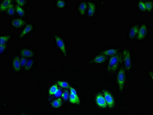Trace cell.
I'll use <instances>...</instances> for the list:
<instances>
[{
    "label": "cell",
    "instance_id": "6da1fadb",
    "mask_svg": "<svg viewBox=\"0 0 153 115\" xmlns=\"http://www.w3.org/2000/svg\"><path fill=\"white\" fill-rule=\"evenodd\" d=\"M120 57L118 55H115L110 58L108 65V70L109 71H114L118 68L120 62Z\"/></svg>",
    "mask_w": 153,
    "mask_h": 115
},
{
    "label": "cell",
    "instance_id": "7a4b0ae2",
    "mask_svg": "<svg viewBox=\"0 0 153 115\" xmlns=\"http://www.w3.org/2000/svg\"><path fill=\"white\" fill-rule=\"evenodd\" d=\"M118 82L120 90L123 91L125 82V70L123 68L120 69L119 71L118 76Z\"/></svg>",
    "mask_w": 153,
    "mask_h": 115
},
{
    "label": "cell",
    "instance_id": "3957f363",
    "mask_svg": "<svg viewBox=\"0 0 153 115\" xmlns=\"http://www.w3.org/2000/svg\"><path fill=\"white\" fill-rule=\"evenodd\" d=\"M70 91L69 97L70 102L73 104H79L80 103V101L76 90L71 87L70 88Z\"/></svg>",
    "mask_w": 153,
    "mask_h": 115
},
{
    "label": "cell",
    "instance_id": "277c9868",
    "mask_svg": "<svg viewBox=\"0 0 153 115\" xmlns=\"http://www.w3.org/2000/svg\"><path fill=\"white\" fill-rule=\"evenodd\" d=\"M124 58L125 67L127 70L129 71L131 68V63L129 51L127 49H125L124 51Z\"/></svg>",
    "mask_w": 153,
    "mask_h": 115
},
{
    "label": "cell",
    "instance_id": "5b68a950",
    "mask_svg": "<svg viewBox=\"0 0 153 115\" xmlns=\"http://www.w3.org/2000/svg\"><path fill=\"white\" fill-rule=\"evenodd\" d=\"M104 98L109 108H113L114 105V101L111 94L106 90L103 91Z\"/></svg>",
    "mask_w": 153,
    "mask_h": 115
},
{
    "label": "cell",
    "instance_id": "8992f818",
    "mask_svg": "<svg viewBox=\"0 0 153 115\" xmlns=\"http://www.w3.org/2000/svg\"><path fill=\"white\" fill-rule=\"evenodd\" d=\"M55 39H56V43H57L58 47L62 51L63 55L66 57L67 53H66V49L65 45L64 43V41H63L62 39H61L58 36L55 35Z\"/></svg>",
    "mask_w": 153,
    "mask_h": 115
},
{
    "label": "cell",
    "instance_id": "52a82bcc",
    "mask_svg": "<svg viewBox=\"0 0 153 115\" xmlns=\"http://www.w3.org/2000/svg\"><path fill=\"white\" fill-rule=\"evenodd\" d=\"M96 102L97 105L101 108H106L108 105L105 98L101 94H99L97 96Z\"/></svg>",
    "mask_w": 153,
    "mask_h": 115
},
{
    "label": "cell",
    "instance_id": "ba28073f",
    "mask_svg": "<svg viewBox=\"0 0 153 115\" xmlns=\"http://www.w3.org/2000/svg\"><path fill=\"white\" fill-rule=\"evenodd\" d=\"M147 35V27L145 25H143L138 32L137 39L139 40H142L146 37Z\"/></svg>",
    "mask_w": 153,
    "mask_h": 115
},
{
    "label": "cell",
    "instance_id": "9c48e42d",
    "mask_svg": "<svg viewBox=\"0 0 153 115\" xmlns=\"http://www.w3.org/2000/svg\"><path fill=\"white\" fill-rule=\"evenodd\" d=\"M13 66L14 70L16 71H19L21 68V63L20 59L18 57L14 58L13 62Z\"/></svg>",
    "mask_w": 153,
    "mask_h": 115
},
{
    "label": "cell",
    "instance_id": "30bf717a",
    "mask_svg": "<svg viewBox=\"0 0 153 115\" xmlns=\"http://www.w3.org/2000/svg\"><path fill=\"white\" fill-rule=\"evenodd\" d=\"M25 22L23 20L17 19H13L12 22V24L14 27L20 28L24 24Z\"/></svg>",
    "mask_w": 153,
    "mask_h": 115
},
{
    "label": "cell",
    "instance_id": "8fae6325",
    "mask_svg": "<svg viewBox=\"0 0 153 115\" xmlns=\"http://www.w3.org/2000/svg\"><path fill=\"white\" fill-rule=\"evenodd\" d=\"M139 28V26L137 25H135L131 28L129 33L130 39H133L135 37L136 35L138 33Z\"/></svg>",
    "mask_w": 153,
    "mask_h": 115
},
{
    "label": "cell",
    "instance_id": "7c38bea8",
    "mask_svg": "<svg viewBox=\"0 0 153 115\" xmlns=\"http://www.w3.org/2000/svg\"><path fill=\"white\" fill-rule=\"evenodd\" d=\"M20 55L24 57H32L34 55V53L32 51L28 49H23L20 51Z\"/></svg>",
    "mask_w": 153,
    "mask_h": 115
},
{
    "label": "cell",
    "instance_id": "4fadbf2b",
    "mask_svg": "<svg viewBox=\"0 0 153 115\" xmlns=\"http://www.w3.org/2000/svg\"><path fill=\"white\" fill-rule=\"evenodd\" d=\"M11 0H5L3 1L1 4L0 9L1 11H3L7 10L9 5L11 4Z\"/></svg>",
    "mask_w": 153,
    "mask_h": 115
},
{
    "label": "cell",
    "instance_id": "5bb4252c",
    "mask_svg": "<svg viewBox=\"0 0 153 115\" xmlns=\"http://www.w3.org/2000/svg\"><path fill=\"white\" fill-rule=\"evenodd\" d=\"M33 27L32 25L28 24L26 26L23 30L22 31L20 35V38H22L25 35L27 34L28 33L30 32L32 29H33Z\"/></svg>",
    "mask_w": 153,
    "mask_h": 115
},
{
    "label": "cell",
    "instance_id": "9a60e30c",
    "mask_svg": "<svg viewBox=\"0 0 153 115\" xmlns=\"http://www.w3.org/2000/svg\"><path fill=\"white\" fill-rule=\"evenodd\" d=\"M106 59H107V57L105 55H101L97 56L94 58V59H93V61L96 63H101L105 62Z\"/></svg>",
    "mask_w": 153,
    "mask_h": 115
},
{
    "label": "cell",
    "instance_id": "2e32d148",
    "mask_svg": "<svg viewBox=\"0 0 153 115\" xmlns=\"http://www.w3.org/2000/svg\"><path fill=\"white\" fill-rule=\"evenodd\" d=\"M62 105V101L61 98H58L55 100L51 104V106L54 108H58Z\"/></svg>",
    "mask_w": 153,
    "mask_h": 115
},
{
    "label": "cell",
    "instance_id": "e0dca14e",
    "mask_svg": "<svg viewBox=\"0 0 153 115\" xmlns=\"http://www.w3.org/2000/svg\"><path fill=\"white\" fill-rule=\"evenodd\" d=\"M95 5L93 3L89 2L88 3V15L90 16H93L95 11Z\"/></svg>",
    "mask_w": 153,
    "mask_h": 115
},
{
    "label": "cell",
    "instance_id": "ac0fdd59",
    "mask_svg": "<svg viewBox=\"0 0 153 115\" xmlns=\"http://www.w3.org/2000/svg\"><path fill=\"white\" fill-rule=\"evenodd\" d=\"M117 53V50L115 49H109L104 51L103 52L101 53V55H105V56H110V55H114L116 54Z\"/></svg>",
    "mask_w": 153,
    "mask_h": 115
},
{
    "label": "cell",
    "instance_id": "d6986e66",
    "mask_svg": "<svg viewBox=\"0 0 153 115\" xmlns=\"http://www.w3.org/2000/svg\"><path fill=\"white\" fill-rule=\"evenodd\" d=\"M86 8H87V4L85 2H82L80 5L78 7V10L81 14L82 15H84Z\"/></svg>",
    "mask_w": 153,
    "mask_h": 115
},
{
    "label": "cell",
    "instance_id": "ffe728a7",
    "mask_svg": "<svg viewBox=\"0 0 153 115\" xmlns=\"http://www.w3.org/2000/svg\"><path fill=\"white\" fill-rule=\"evenodd\" d=\"M58 89L57 85H54L50 88L49 91V94L50 95H55L58 91Z\"/></svg>",
    "mask_w": 153,
    "mask_h": 115
},
{
    "label": "cell",
    "instance_id": "44dd1931",
    "mask_svg": "<svg viewBox=\"0 0 153 115\" xmlns=\"http://www.w3.org/2000/svg\"><path fill=\"white\" fill-rule=\"evenodd\" d=\"M11 36L7 35L4 36H2L1 37V45H4L5 43L6 42L8 41L10 38H11Z\"/></svg>",
    "mask_w": 153,
    "mask_h": 115
},
{
    "label": "cell",
    "instance_id": "7402d4cb",
    "mask_svg": "<svg viewBox=\"0 0 153 115\" xmlns=\"http://www.w3.org/2000/svg\"><path fill=\"white\" fill-rule=\"evenodd\" d=\"M34 63V61L33 59H30L27 62V64L25 66V70H29L33 66Z\"/></svg>",
    "mask_w": 153,
    "mask_h": 115
},
{
    "label": "cell",
    "instance_id": "603a6c76",
    "mask_svg": "<svg viewBox=\"0 0 153 115\" xmlns=\"http://www.w3.org/2000/svg\"><path fill=\"white\" fill-rule=\"evenodd\" d=\"M7 12L9 15L12 16L15 13V9H14V6L12 4H11L9 5L8 9H7Z\"/></svg>",
    "mask_w": 153,
    "mask_h": 115
},
{
    "label": "cell",
    "instance_id": "cb8c5ba5",
    "mask_svg": "<svg viewBox=\"0 0 153 115\" xmlns=\"http://www.w3.org/2000/svg\"><path fill=\"white\" fill-rule=\"evenodd\" d=\"M58 84L60 86L63 88H68L69 87V85L68 83L63 81H58L57 82Z\"/></svg>",
    "mask_w": 153,
    "mask_h": 115
},
{
    "label": "cell",
    "instance_id": "d4e9b609",
    "mask_svg": "<svg viewBox=\"0 0 153 115\" xmlns=\"http://www.w3.org/2000/svg\"><path fill=\"white\" fill-rule=\"evenodd\" d=\"M16 10L17 12L20 16H24L25 12L23 9L20 7L19 5H17L16 8Z\"/></svg>",
    "mask_w": 153,
    "mask_h": 115
},
{
    "label": "cell",
    "instance_id": "484cf974",
    "mask_svg": "<svg viewBox=\"0 0 153 115\" xmlns=\"http://www.w3.org/2000/svg\"><path fill=\"white\" fill-rule=\"evenodd\" d=\"M144 5L146 7V9H147L149 12L151 11L152 8V3L151 2H145Z\"/></svg>",
    "mask_w": 153,
    "mask_h": 115
},
{
    "label": "cell",
    "instance_id": "4316f807",
    "mask_svg": "<svg viewBox=\"0 0 153 115\" xmlns=\"http://www.w3.org/2000/svg\"><path fill=\"white\" fill-rule=\"evenodd\" d=\"M61 96L64 100H67L69 97V93L68 91L67 90L64 91L61 95Z\"/></svg>",
    "mask_w": 153,
    "mask_h": 115
},
{
    "label": "cell",
    "instance_id": "83f0119b",
    "mask_svg": "<svg viewBox=\"0 0 153 115\" xmlns=\"http://www.w3.org/2000/svg\"><path fill=\"white\" fill-rule=\"evenodd\" d=\"M65 2L63 1H58L57 2V5L58 7L59 8H62L65 6Z\"/></svg>",
    "mask_w": 153,
    "mask_h": 115
},
{
    "label": "cell",
    "instance_id": "f1b7e54d",
    "mask_svg": "<svg viewBox=\"0 0 153 115\" xmlns=\"http://www.w3.org/2000/svg\"><path fill=\"white\" fill-rule=\"evenodd\" d=\"M27 59L25 57H23L21 58L20 59V63L22 66H25V65L27 64Z\"/></svg>",
    "mask_w": 153,
    "mask_h": 115
},
{
    "label": "cell",
    "instance_id": "f546056e",
    "mask_svg": "<svg viewBox=\"0 0 153 115\" xmlns=\"http://www.w3.org/2000/svg\"><path fill=\"white\" fill-rule=\"evenodd\" d=\"M139 7L140 8L141 10H142V11H145L146 10L145 5H144V3L142 2H139Z\"/></svg>",
    "mask_w": 153,
    "mask_h": 115
},
{
    "label": "cell",
    "instance_id": "4dcf8cb0",
    "mask_svg": "<svg viewBox=\"0 0 153 115\" xmlns=\"http://www.w3.org/2000/svg\"><path fill=\"white\" fill-rule=\"evenodd\" d=\"M16 2L18 4V5L19 6H24L25 3V1L24 0H16Z\"/></svg>",
    "mask_w": 153,
    "mask_h": 115
},
{
    "label": "cell",
    "instance_id": "1f68e13d",
    "mask_svg": "<svg viewBox=\"0 0 153 115\" xmlns=\"http://www.w3.org/2000/svg\"><path fill=\"white\" fill-rule=\"evenodd\" d=\"M6 45L4 44V45H1V54L6 49Z\"/></svg>",
    "mask_w": 153,
    "mask_h": 115
},
{
    "label": "cell",
    "instance_id": "d6a6232c",
    "mask_svg": "<svg viewBox=\"0 0 153 115\" xmlns=\"http://www.w3.org/2000/svg\"><path fill=\"white\" fill-rule=\"evenodd\" d=\"M62 93L61 90H60V89H58V91L57 92V93H56V94L55 95H57V96H60L61 94L62 95Z\"/></svg>",
    "mask_w": 153,
    "mask_h": 115
}]
</instances>
